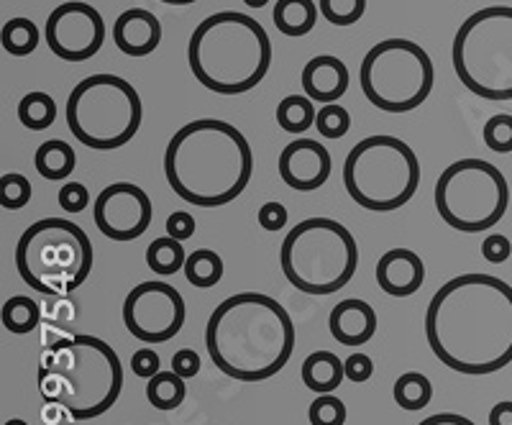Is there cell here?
Instances as JSON below:
<instances>
[{
    "instance_id": "obj_1",
    "label": "cell",
    "mask_w": 512,
    "mask_h": 425,
    "mask_svg": "<svg viewBox=\"0 0 512 425\" xmlns=\"http://www.w3.org/2000/svg\"><path fill=\"white\" fill-rule=\"evenodd\" d=\"M425 338L448 369L487 377L512 361V287L492 274H459L425 310Z\"/></svg>"
},
{
    "instance_id": "obj_2",
    "label": "cell",
    "mask_w": 512,
    "mask_h": 425,
    "mask_svg": "<svg viewBox=\"0 0 512 425\" xmlns=\"http://www.w3.org/2000/svg\"><path fill=\"white\" fill-rule=\"evenodd\" d=\"M205 349L226 377L264 382L287 367L295 351V323L274 297L239 292L208 318Z\"/></svg>"
},
{
    "instance_id": "obj_3",
    "label": "cell",
    "mask_w": 512,
    "mask_h": 425,
    "mask_svg": "<svg viewBox=\"0 0 512 425\" xmlns=\"http://www.w3.org/2000/svg\"><path fill=\"white\" fill-rule=\"evenodd\" d=\"M164 175L185 203L221 208L239 198L251 182L254 154L236 126L218 118H198L169 139Z\"/></svg>"
},
{
    "instance_id": "obj_4",
    "label": "cell",
    "mask_w": 512,
    "mask_h": 425,
    "mask_svg": "<svg viewBox=\"0 0 512 425\" xmlns=\"http://www.w3.org/2000/svg\"><path fill=\"white\" fill-rule=\"evenodd\" d=\"M39 390L70 418H100L121 397L123 364L103 338L88 333L57 338L41 359Z\"/></svg>"
},
{
    "instance_id": "obj_5",
    "label": "cell",
    "mask_w": 512,
    "mask_h": 425,
    "mask_svg": "<svg viewBox=\"0 0 512 425\" xmlns=\"http://www.w3.org/2000/svg\"><path fill=\"white\" fill-rule=\"evenodd\" d=\"M187 62L195 80L210 93H249L272 67V39L246 13H213L192 31Z\"/></svg>"
},
{
    "instance_id": "obj_6",
    "label": "cell",
    "mask_w": 512,
    "mask_h": 425,
    "mask_svg": "<svg viewBox=\"0 0 512 425\" xmlns=\"http://www.w3.org/2000/svg\"><path fill=\"white\" fill-rule=\"evenodd\" d=\"M280 264L285 280L303 295H333L354 280L359 246L344 223L308 218L285 236Z\"/></svg>"
},
{
    "instance_id": "obj_7",
    "label": "cell",
    "mask_w": 512,
    "mask_h": 425,
    "mask_svg": "<svg viewBox=\"0 0 512 425\" xmlns=\"http://www.w3.org/2000/svg\"><path fill=\"white\" fill-rule=\"evenodd\" d=\"M16 269L39 295H70L93 272V241L67 218H41L18 239Z\"/></svg>"
},
{
    "instance_id": "obj_8",
    "label": "cell",
    "mask_w": 512,
    "mask_h": 425,
    "mask_svg": "<svg viewBox=\"0 0 512 425\" xmlns=\"http://www.w3.org/2000/svg\"><path fill=\"white\" fill-rule=\"evenodd\" d=\"M344 185L359 208L392 213L408 205L418 193V154L397 136H367L346 157Z\"/></svg>"
},
{
    "instance_id": "obj_9",
    "label": "cell",
    "mask_w": 512,
    "mask_h": 425,
    "mask_svg": "<svg viewBox=\"0 0 512 425\" xmlns=\"http://www.w3.org/2000/svg\"><path fill=\"white\" fill-rule=\"evenodd\" d=\"M456 77L484 100H512V8L489 6L472 13L451 44Z\"/></svg>"
},
{
    "instance_id": "obj_10",
    "label": "cell",
    "mask_w": 512,
    "mask_h": 425,
    "mask_svg": "<svg viewBox=\"0 0 512 425\" xmlns=\"http://www.w3.org/2000/svg\"><path fill=\"white\" fill-rule=\"evenodd\" d=\"M67 126L93 152H116L141 129L144 105L128 80L118 75H90L67 98Z\"/></svg>"
},
{
    "instance_id": "obj_11",
    "label": "cell",
    "mask_w": 512,
    "mask_h": 425,
    "mask_svg": "<svg viewBox=\"0 0 512 425\" xmlns=\"http://www.w3.org/2000/svg\"><path fill=\"white\" fill-rule=\"evenodd\" d=\"M433 200L438 216L454 231L487 233L507 213L510 185L495 164L469 157L443 169Z\"/></svg>"
},
{
    "instance_id": "obj_12",
    "label": "cell",
    "mask_w": 512,
    "mask_h": 425,
    "mask_svg": "<svg viewBox=\"0 0 512 425\" xmlns=\"http://www.w3.org/2000/svg\"><path fill=\"white\" fill-rule=\"evenodd\" d=\"M361 90L384 113H408L428 100L436 70L420 44L410 39H384L361 59Z\"/></svg>"
},
{
    "instance_id": "obj_13",
    "label": "cell",
    "mask_w": 512,
    "mask_h": 425,
    "mask_svg": "<svg viewBox=\"0 0 512 425\" xmlns=\"http://www.w3.org/2000/svg\"><path fill=\"white\" fill-rule=\"evenodd\" d=\"M185 300L167 282H141L123 300L126 331L144 344H167L185 326Z\"/></svg>"
},
{
    "instance_id": "obj_14",
    "label": "cell",
    "mask_w": 512,
    "mask_h": 425,
    "mask_svg": "<svg viewBox=\"0 0 512 425\" xmlns=\"http://www.w3.org/2000/svg\"><path fill=\"white\" fill-rule=\"evenodd\" d=\"M47 44L64 62H85L105 44V21L88 3H62L47 18Z\"/></svg>"
},
{
    "instance_id": "obj_15",
    "label": "cell",
    "mask_w": 512,
    "mask_h": 425,
    "mask_svg": "<svg viewBox=\"0 0 512 425\" xmlns=\"http://www.w3.org/2000/svg\"><path fill=\"white\" fill-rule=\"evenodd\" d=\"M93 218L108 239L136 241L152 226L154 205L134 182H113L95 198Z\"/></svg>"
},
{
    "instance_id": "obj_16",
    "label": "cell",
    "mask_w": 512,
    "mask_h": 425,
    "mask_svg": "<svg viewBox=\"0 0 512 425\" xmlns=\"http://www.w3.org/2000/svg\"><path fill=\"white\" fill-rule=\"evenodd\" d=\"M277 169L287 187L297 193H315L331 177L333 159L326 146L315 139H295L280 152Z\"/></svg>"
},
{
    "instance_id": "obj_17",
    "label": "cell",
    "mask_w": 512,
    "mask_h": 425,
    "mask_svg": "<svg viewBox=\"0 0 512 425\" xmlns=\"http://www.w3.org/2000/svg\"><path fill=\"white\" fill-rule=\"evenodd\" d=\"M425 264L410 249L384 251L377 262V285L390 297H410L423 287Z\"/></svg>"
},
{
    "instance_id": "obj_18",
    "label": "cell",
    "mask_w": 512,
    "mask_h": 425,
    "mask_svg": "<svg viewBox=\"0 0 512 425\" xmlns=\"http://www.w3.org/2000/svg\"><path fill=\"white\" fill-rule=\"evenodd\" d=\"M113 41L128 57H146L162 44V24L146 8H128L113 24Z\"/></svg>"
},
{
    "instance_id": "obj_19",
    "label": "cell",
    "mask_w": 512,
    "mask_h": 425,
    "mask_svg": "<svg viewBox=\"0 0 512 425\" xmlns=\"http://www.w3.org/2000/svg\"><path fill=\"white\" fill-rule=\"evenodd\" d=\"M377 313H374L372 305L367 300H359V297H346L336 308L331 310V318H328V328H331V336L336 338L338 344L356 349V346L369 344L377 333Z\"/></svg>"
},
{
    "instance_id": "obj_20",
    "label": "cell",
    "mask_w": 512,
    "mask_h": 425,
    "mask_svg": "<svg viewBox=\"0 0 512 425\" xmlns=\"http://www.w3.org/2000/svg\"><path fill=\"white\" fill-rule=\"evenodd\" d=\"M349 67L333 54H318L303 67V90L313 103H338L349 90Z\"/></svg>"
},
{
    "instance_id": "obj_21",
    "label": "cell",
    "mask_w": 512,
    "mask_h": 425,
    "mask_svg": "<svg viewBox=\"0 0 512 425\" xmlns=\"http://www.w3.org/2000/svg\"><path fill=\"white\" fill-rule=\"evenodd\" d=\"M300 374H303V382L310 392H315V395H331L346 379V367L333 351H313L303 361Z\"/></svg>"
},
{
    "instance_id": "obj_22",
    "label": "cell",
    "mask_w": 512,
    "mask_h": 425,
    "mask_svg": "<svg viewBox=\"0 0 512 425\" xmlns=\"http://www.w3.org/2000/svg\"><path fill=\"white\" fill-rule=\"evenodd\" d=\"M315 0H277L272 11V21L277 31L285 36H305L318 24Z\"/></svg>"
},
{
    "instance_id": "obj_23",
    "label": "cell",
    "mask_w": 512,
    "mask_h": 425,
    "mask_svg": "<svg viewBox=\"0 0 512 425\" xmlns=\"http://www.w3.org/2000/svg\"><path fill=\"white\" fill-rule=\"evenodd\" d=\"M75 164L72 146L62 139L44 141L34 154V167L44 180H67L75 172Z\"/></svg>"
},
{
    "instance_id": "obj_24",
    "label": "cell",
    "mask_w": 512,
    "mask_h": 425,
    "mask_svg": "<svg viewBox=\"0 0 512 425\" xmlns=\"http://www.w3.org/2000/svg\"><path fill=\"white\" fill-rule=\"evenodd\" d=\"M187 387L185 377L177 372H159L157 377L146 379V400L157 410H177L185 402Z\"/></svg>"
},
{
    "instance_id": "obj_25",
    "label": "cell",
    "mask_w": 512,
    "mask_h": 425,
    "mask_svg": "<svg viewBox=\"0 0 512 425\" xmlns=\"http://www.w3.org/2000/svg\"><path fill=\"white\" fill-rule=\"evenodd\" d=\"M315 118H318V111L308 95H287L277 105V126L287 134H303L313 129Z\"/></svg>"
},
{
    "instance_id": "obj_26",
    "label": "cell",
    "mask_w": 512,
    "mask_h": 425,
    "mask_svg": "<svg viewBox=\"0 0 512 425\" xmlns=\"http://www.w3.org/2000/svg\"><path fill=\"white\" fill-rule=\"evenodd\" d=\"M392 397H395L402 410L418 413V410L428 408V402L433 400L431 379L420 372H405L402 377H397L395 387H392Z\"/></svg>"
},
{
    "instance_id": "obj_27",
    "label": "cell",
    "mask_w": 512,
    "mask_h": 425,
    "mask_svg": "<svg viewBox=\"0 0 512 425\" xmlns=\"http://www.w3.org/2000/svg\"><path fill=\"white\" fill-rule=\"evenodd\" d=\"M185 277L192 287L208 290L223 280V259L213 249H198L187 254Z\"/></svg>"
},
{
    "instance_id": "obj_28",
    "label": "cell",
    "mask_w": 512,
    "mask_h": 425,
    "mask_svg": "<svg viewBox=\"0 0 512 425\" xmlns=\"http://www.w3.org/2000/svg\"><path fill=\"white\" fill-rule=\"evenodd\" d=\"M185 262L187 254L182 249V241L172 239V236H159L146 249V264L154 274H162V277L185 272Z\"/></svg>"
},
{
    "instance_id": "obj_29",
    "label": "cell",
    "mask_w": 512,
    "mask_h": 425,
    "mask_svg": "<svg viewBox=\"0 0 512 425\" xmlns=\"http://www.w3.org/2000/svg\"><path fill=\"white\" fill-rule=\"evenodd\" d=\"M3 326L6 331H11L13 336H29L36 326H39L41 310L36 305V300H31L29 295H13L3 303Z\"/></svg>"
},
{
    "instance_id": "obj_30",
    "label": "cell",
    "mask_w": 512,
    "mask_h": 425,
    "mask_svg": "<svg viewBox=\"0 0 512 425\" xmlns=\"http://www.w3.org/2000/svg\"><path fill=\"white\" fill-rule=\"evenodd\" d=\"M18 121L24 123L29 131H47L57 121V103L49 93L34 90L18 103Z\"/></svg>"
},
{
    "instance_id": "obj_31",
    "label": "cell",
    "mask_w": 512,
    "mask_h": 425,
    "mask_svg": "<svg viewBox=\"0 0 512 425\" xmlns=\"http://www.w3.org/2000/svg\"><path fill=\"white\" fill-rule=\"evenodd\" d=\"M0 41H3V49H6L11 57H29V54L39 47L41 41L39 26H36L31 18H11V21H6V26H3Z\"/></svg>"
},
{
    "instance_id": "obj_32",
    "label": "cell",
    "mask_w": 512,
    "mask_h": 425,
    "mask_svg": "<svg viewBox=\"0 0 512 425\" xmlns=\"http://www.w3.org/2000/svg\"><path fill=\"white\" fill-rule=\"evenodd\" d=\"M318 8L328 24L346 29L359 24L361 16L367 13V0H318Z\"/></svg>"
},
{
    "instance_id": "obj_33",
    "label": "cell",
    "mask_w": 512,
    "mask_h": 425,
    "mask_svg": "<svg viewBox=\"0 0 512 425\" xmlns=\"http://www.w3.org/2000/svg\"><path fill=\"white\" fill-rule=\"evenodd\" d=\"M31 200V182L21 172H6L0 177V205L3 210H21Z\"/></svg>"
},
{
    "instance_id": "obj_34",
    "label": "cell",
    "mask_w": 512,
    "mask_h": 425,
    "mask_svg": "<svg viewBox=\"0 0 512 425\" xmlns=\"http://www.w3.org/2000/svg\"><path fill=\"white\" fill-rule=\"evenodd\" d=\"M315 129H318L320 136L326 139H344L351 129V116L344 105L328 103L318 111V118H315Z\"/></svg>"
},
{
    "instance_id": "obj_35",
    "label": "cell",
    "mask_w": 512,
    "mask_h": 425,
    "mask_svg": "<svg viewBox=\"0 0 512 425\" xmlns=\"http://www.w3.org/2000/svg\"><path fill=\"white\" fill-rule=\"evenodd\" d=\"M349 413H346V405L341 397L331 395H318L308 408V420L310 425H344Z\"/></svg>"
},
{
    "instance_id": "obj_36",
    "label": "cell",
    "mask_w": 512,
    "mask_h": 425,
    "mask_svg": "<svg viewBox=\"0 0 512 425\" xmlns=\"http://www.w3.org/2000/svg\"><path fill=\"white\" fill-rule=\"evenodd\" d=\"M482 139L487 149L497 154H510L512 152V116L510 113H497L484 123Z\"/></svg>"
},
{
    "instance_id": "obj_37",
    "label": "cell",
    "mask_w": 512,
    "mask_h": 425,
    "mask_svg": "<svg viewBox=\"0 0 512 425\" xmlns=\"http://www.w3.org/2000/svg\"><path fill=\"white\" fill-rule=\"evenodd\" d=\"M59 208L64 213H82V210L90 205V193L88 187L82 185V182H67V185L59 190Z\"/></svg>"
},
{
    "instance_id": "obj_38",
    "label": "cell",
    "mask_w": 512,
    "mask_h": 425,
    "mask_svg": "<svg viewBox=\"0 0 512 425\" xmlns=\"http://www.w3.org/2000/svg\"><path fill=\"white\" fill-rule=\"evenodd\" d=\"M512 254V244L507 236L502 233H487L482 241V257L487 259L489 264H502L507 262Z\"/></svg>"
},
{
    "instance_id": "obj_39",
    "label": "cell",
    "mask_w": 512,
    "mask_h": 425,
    "mask_svg": "<svg viewBox=\"0 0 512 425\" xmlns=\"http://www.w3.org/2000/svg\"><path fill=\"white\" fill-rule=\"evenodd\" d=\"M256 218H259V226H262L264 231L277 233L287 226V208L282 203H277V200H269V203H264L262 208H259Z\"/></svg>"
},
{
    "instance_id": "obj_40",
    "label": "cell",
    "mask_w": 512,
    "mask_h": 425,
    "mask_svg": "<svg viewBox=\"0 0 512 425\" xmlns=\"http://www.w3.org/2000/svg\"><path fill=\"white\" fill-rule=\"evenodd\" d=\"M162 361H159V354L154 349H139L131 356V369H134L136 377L152 379L162 372Z\"/></svg>"
},
{
    "instance_id": "obj_41",
    "label": "cell",
    "mask_w": 512,
    "mask_h": 425,
    "mask_svg": "<svg viewBox=\"0 0 512 425\" xmlns=\"http://www.w3.org/2000/svg\"><path fill=\"white\" fill-rule=\"evenodd\" d=\"M346 367V379L361 385V382H369L374 374V361L369 359L367 354H351L349 359L344 361Z\"/></svg>"
},
{
    "instance_id": "obj_42",
    "label": "cell",
    "mask_w": 512,
    "mask_h": 425,
    "mask_svg": "<svg viewBox=\"0 0 512 425\" xmlns=\"http://www.w3.org/2000/svg\"><path fill=\"white\" fill-rule=\"evenodd\" d=\"M164 228H167V236H172V239L187 241L192 233H195V218H192L190 213H185V210H175V213L167 218Z\"/></svg>"
},
{
    "instance_id": "obj_43",
    "label": "cell",
    "mask_w": 512,
    "mask_h": 425,
    "mask_svg": "<svg viewBox=\"0 0 512 425\" xmlns=\"http://www.w3.org/2000/svg\"><path fill=\"white\" fill-rule=\"evenodd\" d=\"M172 372H177L180 377L190 379L200 372V356L198 351L192 349H180L172 356Z\"/></svg>"
},
{
    "instance_id": "obj_44",
    "label": "cell",
    "mask_w": 512,
    "mask_h": 425,
    "mask_svg": "<svg viewBox=\"0 0 512 425\" xmlns=\"http://www.w3.org/2000/svg\"><path fill=\"white\" fill-rule=\"evenodd\" d=\"M418 425H477L474 420L464 418L459 413H436L431 418H423Z\"/></svg>"
},
{
    "instance_id": "obj_45",
    "label": "cell",
    "mask_w": 512,
    "mask_h": 425,
    "mask_svg": "<svg viewBox=\"0 0 512 425\" xmlns=\"http://www.w3.org/2000/svg\"><path fill=\"white\" fill-rule=\"evenodd\" d=\"M489 425H512V400L497 402L495 408L489 410Z\"/></svg>"
},
{
    "instance_id": "obj_46",
    "label": "cell",
    "mask_w": 512,
    "mask_h": 425,
    "mask_svg": "<svg viewBox=\"0 0 512 425\" xmlns=\"http://www.w3.org/2000/svg\"><path fill=\"white\" fill-rule=\"evenodd\" d=\"M159 3H167V6H192L198 0H159Z\"/></svg>"
},
{
    "instance_id": "obj_47",
    "label": "cell",
    "mask_w": 512,
    "mask_h": 425,
    "mask_svg": "<svg viewBox=\"0 0 512 425\" xmlns=\"http://www.w3.org/2000/svg\"><path fill=\"white\" fill-rule=\"evenodd\" d=\"M244 3H246V6H249V8H264V6H267V3H269V0H244Z\"/></svg>"
},
{
    "instance_id": "obj_48",
    "label": "cell",
    "mask_w": 512,
    "mask_h": 425,
    "mask_svg": "<svg viewBox=\"0 0 512 425\" xmlns=\"http://www.w3.org/2000/svg\"><path fill=\"white\" fill-rule=\"evenodd\" d=\"M3 425H29V423H26L24 418H11V420H6Z\"/></svg>"
}]
</instances>
